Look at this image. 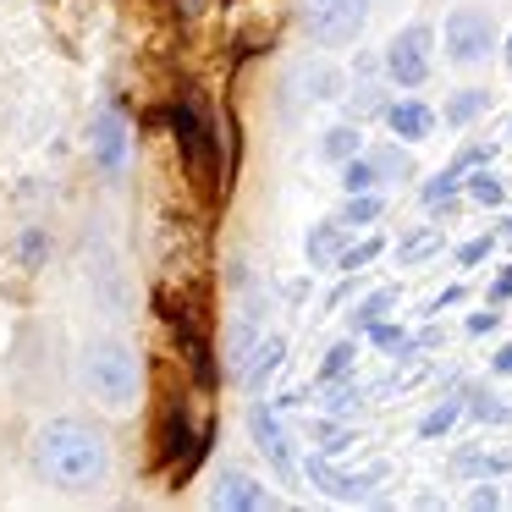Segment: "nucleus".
<instances>
[{
    "label": "nucleus",
    "mask_w": 512,
    "mask_h": 512,
    "mask_svg": "<svg viewBox=\"0 0 512 512\" xmlns=\"http://www.w3.org/2000/svg\"><path fill=\"white\" fill-rule=\"evenodd\" d=\"M34 463L56 490H94L111 474V446H105L100 430H89L78 419H50L34 435Z\"/></svg>",
    "instance_id": "1"
},
{
    "label": "nucleus",
    "mask_w": 512,
    "mask_h": 512,
    "mask_svg": "<svg viewBox=\"0 0 512 512\" xmlns=\"http://www.w3.org/2000/svg\"><path fill=\"white\" fill-rule=\"evenodd\" d=\"M83 386H89V397L111 413L138 408V397H144V358L122 342L83 347Z\"/></svg>",
    "instance_id": "2"
},
{
    "label": "nucleus",
    "mask_w": 512,
    "mask_h": 512,
    "mask_svg": "<svg viewBox=\"0 0 512 512\" xmlns=\"http://www.w3.org/2000/svg\"><path fill=\"white\" fill-rule=\"evenodd\" d=\"M441 39H446V61H452V67H479V61L496 56V23H490L479 6H457V12L446 17Z\"/></svg>",
    "instance_id": "3"
},
{
    "label": "nucleus",
    "mask_w": 512,
    "mask_h": 512,
    "mask_svg": "<svg viewBox=\"0 0 512 512\" xmlns=\"http://www.w3.org/2000/svg\"><path fill=\"white\" fill-rule=\"evenodd\" d=\"M303 23L314 45H353L369 23V0H303Z\"/></svg>",
    "instance_id": "4"
},
{
    "label": "nucleus",
    "mask_w": 512,
    "mask_h": 512,
    "mask_svg": "<svg viewBox=\"0 0 512 512\" xmlns=\"http://www.w3.org/2000/svg\"><path fill=\"white\" fill-rule=\"evenodd\" d=\"M430 23H408L402 34H391L386 45V78L397 83V89H424V78H430Z\"/></svg>",
    "instance_id": "5"
},
{
    "label": "nucleus",
    "mask_w": 512,
    "mask_h": 512,
    "mask_svg": "<svg viewBox=\"0 0 512 512\" xmlns=\"http://www.w3.org/2000/svg\"><path fill=\"white\" fill-rule=\"evenodd\" d=\"M160 122L177 133V144H182V155H188V171H199V177H210L215 171V160H221V144H215V133H210V122H204L193 105H171Z\"/></svg>",
    "instance_id": "6"
},
{
    "label": "nucleus",
    "mask_w": 512,
    "mask_h": 512,
    "mask_svg": "<svg viewBox=\"0 0 512 512\" xmlns=\"http://www.w3.org/2000/svg\"><path fill=\"white\" fill-rule=\"evenodd\" d=\"M303 474H309V485L314 490H325L331 501H364L369 490L386 479V463H375V468H364V474H342V468H331V457L314 446L309 452V463H303Z\"/></svg>",
    "instance_id": "7"
},
{
    "label": "nucleus",
    "mask_w": 512,
    "mask_h": 512,
    "mask_svg": "<svg viewBox=\"0 0 512 512\" xmlns=\"http://www.w3.org/2000/svg\"><path fill=\"white\" fill-rule=\"evenodd\" d=\"M248 430H254V446L265 452V463L276 468V479H298V452H292V435L281 430V419H276V408L270 402H254L248 408Z\"/></svg>",
    "instance_id": "8"
},
{
    "label": "nucleus",
    "mask_w": 512,
    "mask_h": 512,
    "mask_svg": "<svg viewBox=\"0 0 512 512\" xmlns=\"http://www.w3.org/2000/svg\"><path fill=\"white\" fill-rule=\"evenodd\" d=\"M127 116L116 111V105H100L94 111V122H89V149H94V160H100V171L105 177H122V166H127Z\"/></svg>",
    "instance_id": "9"
},
{
    "label": "nucleus",
    "mask_w": 512,
    "mask_h": 512,
    "mask_svg": "<svg viewBox=\"0 0 512 512\" xmlns=\"http://www.w3.org/2000/svg\"><path fill=\"white\" fill-rule=\"evenodd\" d=\"M210 501H215V507H226V512H259V507H276V496H270V490L259 485V479H248L243 468H226V474L215 479Z\"/></svg>",
    "instance_id": "10"
},
{
    "label": "nucleus",
    "mask_w": 512,
    "mask_h": 512,
    "mask_svg": "<svg viewBox=\"0 0 512 512\" xmlns=\"http://www.w3.org/2000/svg\"><path fill=\"white\" fill-rule=\"evenodd\" d=\"M386 127L402 138V144H424L435 133V111L424 100H391L386 105Z\"/></svg>",
    "instance_id": "11"
},
{
    "label": "nucleus",
    "mask_w": 512,
    "mask_h": 512,
    "mask_svg": "<svg viewBox=\"0 0 512 512\" xmlns=\"http://www.w3.org/2000/svg\"><path fill=\"white\" fill-rule=\"evenodd\" d=\"M166 320L177 325L182 347H188V364H193V380H199V386L210 391V386H215V358H210V336H204L199 325H188V320H182L177 309H166Z\"/></svg>",
    "instance_id": "12"
},
{
    "label": "nucleus",
    "mask_w": 512,
    "mask_h": 512,
    "mask_svg": "<svg viewBox=\"0 0 512 512\" xmlns=\"http://www.w3.org/2000/svg\"><path fill=\"white\" fill-rule=\"evenodd\" d=\"M281 364H287V342H281V336H265V342L254 347V358L243 364V375H237V380H243V386L259 397V391H265V380L276 375Z\"/></svg>",
    "instance_id": "13"
},
{
    "label": "nucleus",
    "mask_w": 512,
    "mask_h": 512,
    "mask_svg": "<svg viewBox=\"0 0 512 512\" xmlns=\"http://www.w3.org/2000/svg\"><path fill=\"white\" fill-rule=\"evenodd\" d=\"M347 248V221L336 215V221H320L309 237H303V254H309V265H336Z\"/></svg>",
    "instance_id": "14"
},
{
    "label": "nucleus",
    "mask_w": 512,
    "mask_h": 512,
    "mask_svg": "<svg viewBox=\"0 0 512 512\" xmlns=\"http://www.w3.org/2000/svg\"><path fill=\"white\" fill-rule=\"evenodd\" d=\"M193 446H199V435L188 430V413H182V402H171V408H166V441H160V463L177 468V457H188Z\"/></svg>",
    "instance_id": "15"
},
{
    "label": "nucleus",
    "mask_w": 512,
    "mask_h": 512,
    "mask_svg": "<svg viewBox=\"0 0 512 512\" xmlns=\"http://www.w3.org/2000/svg\"><path fill=\"white\" fill-rule=\"evenodd\" d=\"M452 468H457V474H479V479L512 474V446H507V452H457Z\"/></svg>",
    "instance_id": "16"
},
{
    "label": "nucleus",
    "mask_w": 512,
    "mask_h": 512,
    "mask_svg": "<svg viewBox=\"0 0 512 512\" xmlns=\"http://www.w3.org/2000/svg\"><path fill=\"white\" fill-rule=\"evenodd\" d=\"M320 155L325 160H353V155H364V133H358L353 122H342V127H325V138H320Z\"/></svg>",
    "instance_id": "17"
},
{
    "label": "nucleus",
    "mask_w": 512,
    "mask_h": 512,
    "mask_svg": "<svg viewBox=\"0 0 512 512\" xmlns=\"http://www.w3.org/2000/svg\"><path fill=\"white\" fill-rule=\"evenodd\" d=\"M463 413H468V402H463V397H446V402H435V408L419 419V441H441V435L452 430V424L463 419Z\"/></svg>",
    "instance_id": "18"
},
{
    "label": "nucleus",
    "mask_w": 512,
    "mask_h": 512,
    "mask_svg": "<svg viewBox=\"0 0 512 512\" xmlns=\"http://www.w3.org/2000/svg\"><path fill=\"white\" fill-rule=\"evenodd\" d=\"M485 111H490V94H485V89H457L452 100H446L441 116H446L452 127H468V122H479Z\"/></svg>",
    "instance_id": "19"
},
{
    "label": "nucleus",
    "mask_w": 512,
    "mask_h": 512,
    "mask_svg": "<svg viewBox=\"0 0 512 512\" xmlns=\"http://www.w3.org/2000/svg\"><path fill=\"white\" fill-rule=\"evenodd\" d=\"M380 182H386V177H380V166H375L369 149H364V155H353V160H342V188L347 193H375Z\"/></svg>",
    "instance_id": "20"
},
{
    "label": "nucleus",
    "mask_w": 512,
    "mask_h": 512,
    "mask_svg": "<svg viewBox=\"0 0 512 512\" xmlns=\"http://www.w3.org/2000/svg\"><path fill=\"white\" fill-rule=\"evenodd\" d=\"M441 254V232L435 226H419V232H408L397 243V265H424V259Z\"/></svg>",
    "instance_id": "21"
},
{
    "label": "nucleus",
    "mask_w": 512,
    "mask_h": 512,
    "mask_svg": "<svg viewBox=\"0 0 512 512\" xmlns=\"http://www.w3.org/2000/svg\"><path fill=\"white\" fill-rule=\"evenodd\" d=\"M380 254H386V237H380V232H369L364 243H347V248H342L336 270H342V276H358V270H364V265H375Z\"/></svg>",
    "instance_id": "22"
},
{
    "label": "nucleus",
    "mask_w": 512,
    "mask_h": 512,
    "mask_svg": "<svg viewBox=\"0 0 512 512\" xmlns=\"http://www.w3.org/2000/svg\"><path fill=\"white\" fill-rule=\"evenodd\" d=\"M391 309H397V287H380V292H369V298L358 303L353 320H347V325H353V331H369V325H380Z\"/></svg>",
    "instance_id": "23"
},
{
    "label": "nucleus",
    "mask_w": 512,
    "mask_h": 512,
    "mask_svg": "<svg viewBox=\"0 0 512 512\" xmlns=\"http://www.w3.org/2000/svg\"><path fill=\"white\" fill-rule=\"evenodd\" d=\"M309 430H314V446H320L325 457H342V452H353V441H358V435L347 430V424H331V419H314Z\"/></svg>",
    "instance_id": "24"
},
{
    "label": "nucleus",
    "mask_w": 512,
    "mask_h": 512,
    "mask_svg": "<svg viewBox=\"0 0 512 512\" xmlns=\"http://www.w3.org/2000/svg\"><path fill=\"white\" fill-rule=\"evenodd\" d=\"M380 215H386V199H380V193H347V204H342L347 226H375Z\"/></svg>",
    "instance_id": "25"
},
{
    "label": "nucleus",
    "mask_w": 512,
    "mask_h": 512,
    "mask_svg": "<svg viewBox=\"0 0 512 512\" xmlns=\"http://www.w3.org/2000/svg\"><path fill=\"white\" fill-rule=\"evenodd\" d=\"M463 188H468V199H474V204H485V210H496V204L507 199L501 177H496V171H485V166H474V177H463Z\"/></svg>",
    "instance_id": "26"
},
{
    "label": "nucleus",
    "mask_w": 512,
    "mask_h": 512,
    "mask_svg": "<svg viewBox=\"0 0 512 512\" xmlns=\"http://www.w3.org/2000/svg\"><path fill=\"white\" fill-rule=\"evenodd\" d=\"M358 402H364V386H358V380H331V386H325V413H331V419H342V413H353Z\"/></svg>",
    "instance_id": "27"
},
{
    "label": "nucleus",
    "mask_w": 512,
    "mask_h": 512,
    "mask_svg": "<svg viewBox=\"0 0 512 512\" xmlns=\"http://www.w3.org/2000/svg\"><path fill=\"white\" fill-rule=\"evenodd\" d=\"M463 177H468V171H457V166H446L441 177H430V182H424V204H430V210H435V204H452L457 188H463Z\"/></svg>",
    "instance_id": "28"
},
{
    "label": "nucleus",
    "mask_w": 512,
    "mask_h": 512,
    "mask_svg": "<svg viewBox=\"0 0 512 512\" xmlns=\"http://www.w3.org/2000/svg\"><path fill=\"white\" fill-rule=\"evenodd\" d=\"M353 358H358V342L347 336V342H336L331 353H325V364H320V386H331V380H342L347 369H353Z\"/></svg>",
    "instance_id": "29"
},
{
    "label": "nucleus",
    "mask_w": 512,
    "mask_h": 512,
    "mask_svg": "<svg viewBox=\"0 0 512 512\" xmlns=\"http://www.w3.org/2000/svg\"><path fill=\"white\" fill-rule=\"evenodd\" d=\"M369 155H375V166H380V177H386V182H402V177H413V160L402 155L397 144H386V149H369Z\"/></svg>",
    "instance_id": "30"
},
{
    "label": "nucleus",
    "mask_w": 512,
    "mask_h": 512,
    "mask_svg": "<svg viewBox=\"0 0 512 512\" xmlns=\"http://www.w3.org/2000/svg\"><path fill=\"white\" fill-rule=\"evenodd\" d=\"M468 413H474L479 424H512V408L507 402H490L485 391H468Z\"/></svg>",
    "instance_id": "31"
},
{
    "label": "nucleus",
    "mask_w": 512,
    "mask_h": 512,
    "mask_svg": "<svg viewBox=\"0 0 512 512\" xmlns=\"http://www.w3.org/2000/svg\"><path fill=\"white\" fill-rule=\"evenodd\" d=\"M501 232H485V237H468L463 248H457V265H479V259H490V248H496Z\"/></svg>",
    "instance_id": "32"
},
{
    "label": "nucleus",
    "mask_w": 512,
    "mask_h": 512,
    "mask_svg": "<svg viewBox=\"0 0 512 512\" xmlns=\"http://www.w3.org/2000/svg\"><path fill=\"white\" fill-rule=\"evenodd\" d=\"M369 342H375V347H386V353H397V347L402 342H408V331H402V325H391V320H380V325H369Z\"/></svg>",
    "instance_id": "33"
},
{
    "label": "nucleus",
    "mask_w": 512,
    "mask_h": 512,
    "mask_svg": "<svg viewBox=\"0 0 512 512\" xmlns=\"http://www.w3.org/2000/svg\"><path fill=\"white\" fill-rule=\"evenodd\" d=\"M490 155H496V144H463L452 166H457V171H474V166H490Z\"/></svg>",
    "instance_id": "34"
},
{
    "label": "nucleus",
    "mask_w": 512,
    "mask_h": 512,
    "mask_svg": "<svg viewBox=\"0 0 512 512\" xmlns=\"http://www.w3.org/2000/svg\"><path fill=\"white\" fill-rule=\"evenodd\" d=\"M353 111H358V116H369V111H386V100H380V89H375V83H364V89L353 94Z\"/></svg>",
    "instance_id": "35"
},
{
    "label": "nucleus",
    "mask_w": 512,
    "mask_h": 512,
    "mask_svg": "<svg viewBox=\"0 0 512 512\" xmlns=\"http://www.w3.org/2000/svg\"><path fill=\"white\" fill-rule=\"evenodd\" d=\"M45 248H50V243H45V237H39V232H23V265L34 270L39 259H45Z\"/></svg>",
    "instance_id": "36"
},
{
    "label": "nucleus",
    "mask_w": 512,
    "mask_h": 512,
    "mask_svg": "<svg viewBox=\"0 0 512 512\" xmlns=\"http://www.w3.org/2000/svg\"><path fill=\"white\" fill-rule=\"evenodd\" d=\"M463 298H468V287H463V281H457V287H446V292H435V298H430V314L452 309V303H463Z\"/></svg>",
    "instance_id": "37"
},
{
    "label": "nucleus",
    "mask_w": 512,
    "mask_h": 512,
    "mask_svg": "<svg viewBox=\"0 0 512 512\" xmlns=\"http://www.w3.org/2000/svg\"><path fill=\"white\" fill-rule=\"evenodd\" d=\"M490 303H496V309H501V303H512V265L490 281Z\"/></svg>",
    "instance_id": "38"
},
{
    "label": "nucleus",
    "mask_w": 512,
    "mask_h": 512,
    "mask_svg": "<svg viewBox=\"0 0 512 512\" xmlns=\"http://www.w3.org/2000/svg\"><path fill=\"white\" fill-rule=\"evenodd\" d=\"M490 331H496V303L485 314H468V336H490Z\"/></svg>",
    "instance_id": "39"
},
{
    "label": "nucleus",
    "mask_w": 512,
    "mask_h": 512,
    "mask_svg": "<svg viewBox=\"0 0 512 512\" xmlns=\"http://www.w3.org/2000/svg\"><path fill=\"white\" fill-rule=\"evenodd\" d=\"M468 507H501V490H490V485H479L474 496H468Z\"/></svg>",
    "instance_id": "40"
},
{
    "label": "nucleus",
    "mask_w": 512,
    "mask_h": 512,
    "mask_svg": "<svg viewBox=\"0 0 512 512\" xmlns=\"http://www.w3.org/2000/svg\"><path fill=\"white\" fill-rule=\"evenodd\" d=\"M490 369H496V375H512V342H507V347H501V353H496V358H490Z\"/></svg>",
    "instance_id": "41"
},
{
    "label": "nucleus",
    "mask_w": 512,
    "mask_h": 512,
    "mask_svg": "<svg viewBox=\"0 0 512 512\" xmlns=\"http://www.w3.org/2000/svg\"><path fill=\"white\" fill-rule=\"evenodd\" d=\"M501 56H507V72H512V34H507V45H501Z\"/></svg>",
    "instance_id": "42"
},
{
    "label": "nucleus",
    "mask_w": 512,
    "mask_h": 512,
    "mask_svg": "<svg viewBox=\"0 0 512 512\" xmlns=\"http://www.w3.org/2000/svg\"><path fill=\"white\" fill-rule=\"evenodd\" d=\"M501 243H512V215H507V226H501Z\"/></svg>",
    "instance_id": "43"
},
{
    "label": "nucleus",
    "mask_w": 512,
    "mask_h": 512,
    "mask_svg": "<svg viewBox=\"0 0 512 512\" xmlns=\"http://www.w3.org/2000/svg\"><path fill=\"white\" fill-rule=\"evenodd\" d=\"M507 133H512V122H507Z\"/></svg>",
    "instance_id": "44"
}]
</instances>
